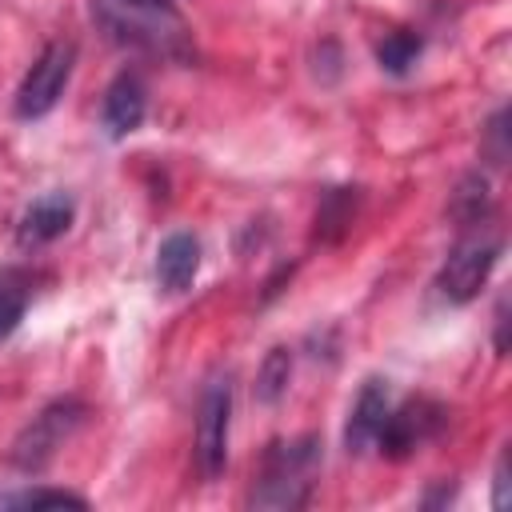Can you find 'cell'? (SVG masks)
Here are the masks:
<instances>
[{
  "mask_svg": "<svg viewBox=\"0 0 512 512\" xmlns=\"http://www.w3.org/2000/svg\"><path fill=\"white\" fill-rule=\"evenodd\" d=\"M72 64H76V44L72 40H52L36 56V64L28 68V76L16 88V116L20 120L48 116L56 108V100L64 96V84L72 76Z\"/></svg>",
  "mask_w": 512,
  "mask_h": 512,
  "instance_id": "5",
  "label": "cell"
},
{
  "mask_svg": "<svg viewBox=\"0 0 512 512\" xmlns=\"http://www.w3.org/2000/svg\"><path fill=\"white\" fill-rule=\"evenodd\" d=\"M500 236L496 232H472V236H464L452 252H448V260L440 264V276H436V288H440V296L444 300H452V304H468L480 288H484V280L492 276V268H496V260H500Z\"/></svg>",
  "mask_w": 512,
  "mask_h": 512,
  "instance_id": "3",
  "label": "cell"
},
{
  "mask_svg": "<svg viewBox=\"0 0 512 512\" xmlns=\"http://www.w3.org/2000/svg\"><path fill=\"white\" fill-rule=\"evenodd\" d=\"M72 216H76V200L68 192H44L24 208L20 228H16V244L20 248H44L72 228Z\"/></svg>",
  "mask_w": 512,
  "mask_h": 512,
  "instance_id": "8",
  "label": "cell"
},
{
  "mask_svg": "<svg viewBox=\"0 0 512 512\" xmlns=\"http://www.w3.org/2000/svg\"><path fill=\"white\" fill-rule=\"evenodd\" d=\"M348 220H352V196L340 188V192H332V196L324 200V208H320L316 224H320V232H324V228H336V232H340Z\"/></svg>",
  "mask_w": 512,
  "mask_h": 512,
  "instance_id": "18",
  "label": "cell"
},
{
  "mask_svg": "<svg viewBox=\"0 0 512 512\" xmlns=\"http://www.w3.org/2000/svg\"><path fill=\"white\" fill-rule=\"evenodd\" d=\"M92 20L124 48L184 60L192 40L184 16L172 8V0H92Z\"/></svg>",
  "mask_w": 512,
  "mask_h": 512,
  "instance_id": "1",
  "label": "cell"
},
{
  "mask_svg": "<svg viewBox=\"0 0 512 512\" xmlns=\"http://www.w3.org/2000/svg\"><path fill=\"white\" fill-rule=\"evenodd\" d=\"M196 272H200V240L192 232L164 236L156 248V284L168 296H176L196 280Z\"/></svg>",
  "mask_w": 512,
  "mask_h": 512,
  "instance_id": "11",
  "label": "cell"
},
{
  "mask_svg": "<svg viewBox=\"0 0 512 512\" xmlns=\"http://www.w3.org/2000/svg\"><path fill=\"white\" fill-rule=\"evenodd\" d=\"M316 468H320V444L312 436L272 444L248 504L252 508H276V512L304 508L308 492H312V480H316Z\"/></svg>",
  "mask_w": 512,
  "mask_h": 512,
  "instance_id": "2",
  "label": "cell"
},
{
  "mask_svg": "<svg viewBox=\"0 0 512 512\" xmlns=\"http://www.w3.org/2000/svg\"><path fill=\"white\" fill-rule=\"evenodd\" d=\"M420 52H424V36L412 32V28H396V32H388V36L376 44V60H380V68L392 72V76L412 72V64L420 60Z\"/></svg>",
  "mask_w": 512,
  "mask_h": 512,
  "instance_id": "13",
  "label": "cell"
},
{
  "mask_svg": "<svg viewBox=\"0 0 512 512\" xmlns=\"http://www.w3.org/2000/svg\"><path fill=\"white\" fill-rule=\"evenodd\" d=\"M492 508H508V460L500 456L496 464V492H492Z\"/></svg>",
  "mask_w": 512,
  "mask_h": 512,
  "instance_id": "19",
  "label": "cell"
},
{
  "mask_svg": "<svg viewBox=\"0 0 512 512\" xmlns=\"http://www.w3.org/2000/svg\"><path fill=\"white\" fill-rule=\"evenodd\" d=\"M0 508H88V500L68 488H20L0 492Z\"/></svg>",
  "mask_w": 512,
  "mask_h": 512,
  "instance_id": "15",
  "label": "cell"
},
{
  "mask_svg": "<svg viewBox=\"0 0 512 512\" xmlns=\"http://www.w3.org/2000/svg\"><path fill=\"white\" fill-rule=\"evenodd\" d=\"M440 424H444V408H440L436 400H424V396L404 400L400 408L388 412L376 448H380L388 460H404L412 448H420L424 440H432V436L440 432Z\"/></svg>",
  "mask_w": 512,
  "mask_h": 512,
  "instance_id": "7",
  "label": "cell"
},
{
  "mask_svg": "<svg viewBox=\"0 0 512 512\" xmlns=\"http://www.w3.org/2000/svg\"><path fill=\"white\" fill-rule=\"evenodd\" d=\"M32 300V280L20 268H0V344L20 328Z\"/></svg>",
  "mask_w": 512,
  "mask_h": 512,
  "instance_id": "12",
  "label": "cell"
},
{
  "mask_svg": "<svg viewBox=\"0 0 512 512\" xmlns=\"http://www.w3.org/2000/svg\"><path fill=\"white\" fill-rule=\"evenodd\" d=\"M484 212H488V184L480 176H468L452 196V216L464 224H480Z\"/></svg>",
  "mask_w": 512,
  "mask_h": 512,
  "instance_id": "16",
  "label": "cell"
},
{
  "mask_svg": "<svg viewBox=\"0 0 512 512\" xmlns=\"http://www.w3.org/2000/svg\"><path fill=\"white\" fill-rule=\"evenodd\" d=\"M388 412H392L388 384L376 380V376L364 380V388H360V396H356V404H352V412H348V424H344V448H348L352 456H364L368 448H376Z\"/></svg>",
  "mask_w": 512,
  "mask_h": 512,
  "instance_id": "9",
  "label": "cell"
},
{
  "mask_svg": "<svg viewBox=\"0 0 512 512\" xmlns=\"http://www.w3.org/2000/svg\"><path fill=\"white\" fill-rule=\"evenodd\" d=\"M504 304H508V300H500V304H496V352H504V344H508V340H504V324H508Z\"/></svg>",
  "mask_w": 512,
  "mask_h": 512,
  "instance_id": "20",
  "label": "cell"
},
{
  "mask_svg": "<svg viewBox=\"0 0 512 512\" xmlns=\"http://www.w3.org/2000/svg\"><path fill=\"white\" fill-rule=\"evenodd\" d=\"M228 428H232V376L216 372L196 408V464L204 480H216L228 464Z\"/></svg>",
  "mask_w": 512,
  "mask_h": 512,
  "instance_id": "4",
  "label": "cell"
},
{
  "mask_svg": "<svg viewBox=\"0 0 512 512\" xmlns=\"http://www.w3.org/2000/svg\"><path fill=\"white\" fill-rule=\"evenodd\" d=\"M508 108H496L492 112V120H488V128H484V156L492 160V164H504V156H508Z\"/></svg>",
  "mask_w": 512,
  "mask_h": 512,
  "instance_id": "17",
  "label": "cell"
},
{
  "mask_svg": "<svg viewBox=\"0 0 512 512\" xmlns=\"http://www.w3.org/2000/svg\"><path fill=\"white\" fill-rule=\"evenodd\" d=\"M80 416H84V404H80V400H56V404H48V408H44L40 416H32V424L16 436L8 460H12L20 472H40V468L56 456V448L72 436V428L80 424Z\"/></svg>",
  "mask_w": 512,
  "mask_h": 512,
  "instance_id": "6",
  "label": "cell"
},
{
  "mask_svg": "<svg viewBox=\"0 0 512 512\" xmlns=\"http://www.w3.org/2000/svg\"><path fill=\"white\" fill-rule=\"evenodd\" d=\"M144 112H148V92H144V80L136 72H120L108 92H104V104H100V124L112 140H124L128 132H136L144 124Z\"/></svg>",
  "mask_w": 512,
  "mask_h": 512,
  "instance_id": "10",
  "label": "cell"
},
{
  "mask_svg": "<svg viewBox=\"0 0 512 512\" xmlns=\"http://www.w3.org/2000/svg\"><path fill=\"white\" fill-rule=\"evenodd\" d=\"M288 380H292V352L288 348H272L256 372V400L260 404H276L284 392H288Z\"/></svg>",
  "mask_w": 512,
  "mask_h": 512,
  "instance_id": "14",
  "label": "cell"
}]
</instances>
